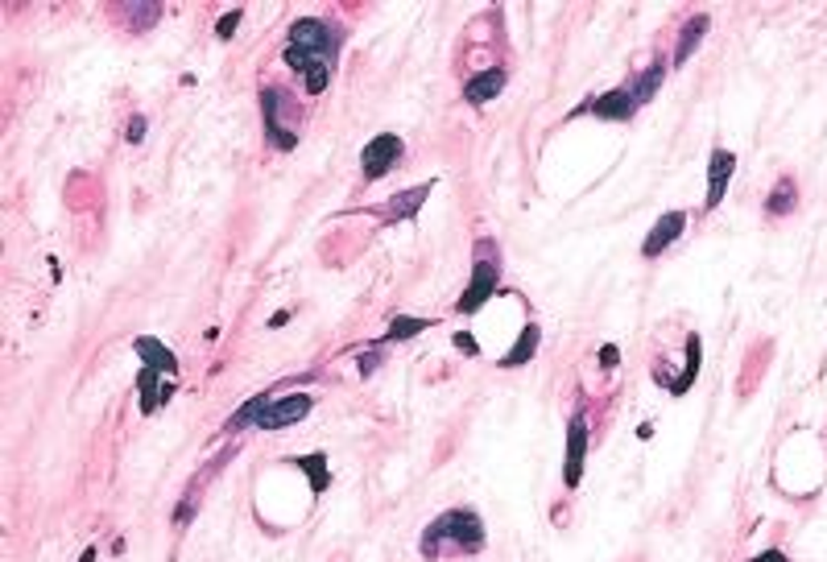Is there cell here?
I'll return each instance as SVG.
<instances>
[{"instance_id": "52a82bcc", "label": "cell", "mask_w": 827, "mask_h": 562, "mask_svg": "<svg viewBox=\"0 0 827 562\" xmlns=\"http://www.w3.org/2000/svg\"><path fill=\"white\" fill-rule=\"evenodd\" d=\"M584 455H588V418L576 414L571 426H567V459H563V484L576 488L579 476H584Z\"/></svg>"}, {"instance_id": "4316f807", "label": "cell", "mask_w": 827, "mask_h": 562, "mask_svg": "<svg viewBox=\"0 0 827 562\" xmlns=\"http://www.w3.org/2000/svg\"><path fill=\"white\" fill-rule=\"evenodd\" d=\"M79 562H96V550H83V558Z\"/></svg>"}, {"instance_id": "7402d4cb", "label": "cell", "mask_w": 827, "mask_h": 562, "mask_svg": "<svg viewBox=\"0 0 827 562\" xmlns=\"http://www.w3.org/2000/svg\"><path fill=\"white\" fill-rule=\"evenodd\" d=\"M431 327V319H410V314H397L394 323H389V344H397V339H414L418 331H426Z\"/></svg>"}, {"instance_id": "cb8c5ba5", "label": "cell", "mask_w": 827, "mask_h": 562, "mask_svg": "<svg viewBox=\"0 0 827 562\" xmlns=\"http://www.w3.org/2000/svg\"><path fill=\"white\" fill-rule=\"evenodd\" d=\"M377 364H381V352H369V356H360V376H372V372H377Z\"/></svg>"}, {"instance_id": "4fadbf2b", "label": "cell", "mask_w": 827, "mask_h": 562, "mask_svg": "<svg viewBox=\"0 0 827 562\" xmlns=\"http://www.w3.org/2000/svg\"><path fill=\"white\" fill-rule=\"evenodd\" d=\"M422 199H431V182H422V186H410V191L394 194V199H389V207H385V219L394 224V219H410V216H418Z\"/></svg>"}, {"instance_id": "44dd1931", "label": "cell", "mask_w": 827, "mask_h": 562, "mask_svg": "<svg viewBox=\"0 0 827 562\" xmlns=\"http://www.w3.org/2000/svg\"><path fill=\"white\" fill-rule=\"evenodd\" d=\"M699 356H704V352H699V339L691 336V339H687V368H683V376L674 381L671 393H687V389H691V381L699 376Z\"/></svg>"}, {"instance_id": "ac0fdd59", "label": "cell", "mask_w": 827, "mask_h": 562, "mask_svg": "<svg viewBox=\"0 0 827 562\" xmlns=\"http://www.w3.org/2000/svg\"><path fill=\"white\" fill-rule=\"evenodd\" d=\"M662 79H666V59H654V62H649V71L641 75L637 83H629V91H633V99H637V108L654 99V91H658Z\"/></svg>"}, {"instance_id": "8992f818", "label": "cell", "mask_w": 827, "mask_h": 562, "mask_svg": "<svg viewBox=\"0 0 827 562\" xmlns=\"http://www.w3.org/2000/svg\"><path fill=\"white\" fill-rule=\"evenodd\" d=\"M311 406H314V397H306V393L269 397L252 426H257V431H282V426H294V422L306 418V414H311Z\"/></svg>"}, {"instance_id": "6da1fadb", "label": "cell", "mask_w": 827, "mask_h": 562, "mask_svg": "<svg viewBox=\"0 0 827 562\" xmlns=\"http://www.w3.org/2000/svg\"><path fill=\"white\" fill-rule=\"evenodd\" d=\"M339 46H344V29L323 17H302V21L290 25V46H286V62L290 71L302 75V87L319 96L331 83V71H336Z\"/></svg>"}, {"instance_id": "9c48e42d", "label": "cell", "mask_w": 827, "mask_h": 562, "mask_svg": "<svg viewBox=\"0 0 827 562\" xmlns=\"http://www.w3.org/2000/svg\"><path fill=\"white\" fill-rule=\"evenodd\" d=\"M683 227H687V216L683 211H666V216L658 219V224L649 227V236H646V244H641V257H658V252H666L674 244V240L683 236Z\"/></svg>"}, {"instance_id": "2e32d148", "label": "cell", "mask_w": 827, "mask_h": 562, "mask_svg": "<svg viewBox=\"0 0 827 562\" xmlns=\"http://www.w3.org/2000/svg\"><path fill=\"white\" fill-rule=\"evenodd\" d=\"M794 203H799V182H794L791 174H782V178L774 182L769 199H766V211H769V216H791Z\"/></svg>"}, {"instance_id": "ba28073f", "label": "cell", "mask_w": 827, "mask_h": 562, "mask_svg": "<svg viewBox=\"0 0 827 562\" xmlns=\"http://www.w3.org/2000/svg\"><path fill=\"white\" fill-rule=\"evenodd\" d=\"M505 83H509V71H505V67H489V71L472 75L468 83H464V99L476 104V108H484V104H492V99L501 96Z\"/></svg>"}, {"instance_id": "e0dca14e", "label": "cell", "mask_w": 827, "mask_h": 562, "mask_svg": "<svg viewBox=\"0 0 827 562\" xmlns=\"http://www.w3.org/2000/svg\"><path fill=\"white\" fill-rule=\"evenodd\" d=\"M538 327L529 323L521 336H517V344H513V352H505L501 356V368H521V364H529L534 360V352H538Z\"/></svg>"}, {"instance_id": "7c38bea8", "label": "cell", "mask_w": 827, "mask_h": 562, "mask_svg": "<svg viewBox=\"0 0 827 562\" xmlns=\"http://www.w3.org/2000/svg\"><path fill=\"white\" fill-rule=\"evenodd\" d=\"M132 352L141 356V368H154V372H162V376H174V372H179V356L154 336L132 339Z\"/></svg>"}, {"instance_id": "30bf717a", "label": "cell", "mask_w": 827, "mask_h": 562, "mask_svg": "<svg viewBox=\"0 0 827 562\" xmlns=\"http://www.w3.org/2000/svg\"><path fill=\"white\" fill-rule=\"evenodd\" d=\"M584 112H592V116H600V120H633L637 116V99H633L629 87H616V91H604V96L588 99V108Z\"/></svg>"}, {"instance_id": "603a6c76", "label": "cell", "mask_w": 827, "mask_h": 562, "mask_svg": "<svg viewBox=\"0 0 827 562\" xmlns=\"http://www.w3.org/2000/svg\"><path fill=\"white\" fill-rule=\"evenodd\" d=\"M240 17H244L240 9L224 12V17H219V25H216V34H219V37H232V34H236V25H240Z\"/></svg>"}, {"instance_id": "5b68a950", "label": "cell", "mask_w": 827, "mask_h": 562, "mask_svg": "<svg viewBox=\"0 0 827 562\" xmlns=\"http://www.w3.org/2000/svg\"><path fill=\"white\" fill-rule=\"evenodd\" d=\"M402 154H406V145H402V137L397 132H377L369 145H364V154H360V170H364V178L377 182L385 178L389 170L402 162Z\"/></svg>"}, {"instance_id": "5bb4252c", "label": "cell", "mask_w": 827, "mask_h": 562, "mask_svg": "<svg viewBox=\"0 0 827 562\" xmlns=\"http://www.w3.org/2000/svg\"><path fill=\"white\" fill-rule=\"evenodd\" d=\"M708 25H712V17L708 12H696L691 21L683 25V34H679V46H674V67H683L687 59H691V50L704 42V34H708Z\"/></svg>"}, {"instance_id": "277c9868", "label": "cell", "mask_w": 827, "mask_h": 562, "mask_svg": "<svg viewBox=\"0 0 827 562\" xmlns=\"http://www.w3.org/2000/svg\"><path fill=\"white\" fill-rule=\"evenodd\" d=\"M282 108H290V96L282 91V87H261V120H265V137H269V145L274 149H294L298 145V132L286 129L282 124Z\"/></svg>"}, {"instance_id": "d4e9b609", "label": "cell", "mask_w": 827, "mask_h": 562, "mask_svg": "<svg viewBox=\"0 0 827 562\" xmlns=\"http://www.w3.org/2000/svg\"><path fill=\"white\" fill-rule=\"evenodd\" d=\"M141 137H145V116H132V120H129V141L137 145Z\"/></svg>"}, {"instance_id": "484cf974", "label": "cell", "mask_w": 827, "mask_h": 562, "mask_svg": "<svg viewBox=\"0 0 827 562\" xmlns=\"http://www.w3.org/2000/svg\"><path fill=\"white\" fill-rule=\"evenodd\" d=\"M753 562H791V558H786V554H782V550H766V554H757Z\"/></svg>"}, {"instance_id": "9a60e30c", "label": "cell", "mask_w": 827, "mask_h": 562, "mask_svg": "<svg viewBox=\"0 0 827 562\" xmlns=\"http://www.w3.org/2000/svg\"><path fill=\"white\" fill-rule=\"evenodd\" d=\"M157 381H162V372H154V368L137 372V393H141V409H145V414H154V409L170 397V384H157Z\"/></svg>"}, {"instance_id": "7a4b0ae2", "label": "cell", "mask_w": 827, "mask_h": 562, "mask_svg": "<svg viewBox=\"0 0 827 562\" xmlns=\"http://www.w3.org/2000/svg\"><path fill=\"white\" fill-rule=\"evenodd\" d=\"M484 546V521L472 509H447L422 529V558H443V554H476Z\"/></svg>"}, {"instance_id": "3957f363", "label": "cell", "mask_w": 827, "mask_h": 562, "mask_svg": "<svg viewBox=\"0 0 827 562\" xmlns=\"http://www.w3.org/2000/svg\"><path fill=\"white\" fill-rule=\"evenodd\" d=\"M497 281H501V252L492 240H480L476 244V265H472V286L459 294L456 311L459 314H476L484 302L497 294Z\"/></svg>"}, {"instance_id": "8fae6325", "label": "cell", "mask_w": 827, "mask_h": 562, "mask_svg": "<svg viewBox=\"0 0 827 562\" xmlns=\"http://www.w3.org/2000/svg\"><path fill=\"white\" fill-rule=\"evenodd\" d=\"M732 170H736V154H728V149H716L708 162V211H716L720 203H724V191H728L732 182Z\"/></svg>"}, {"instance_id": "ffe728a7", "label": "cell", "mask_w": 827, "mask_h": 562, "mask_svg": "<svg viewBox=\"0 0 827 562\" xmlns=\"http://www.w3.org/2000/svg\"><path fill=\"white\" fill-rule=\"evenodd\" d=\"M294 467H302L311 476V488L323 492L331 484V471H327V455H306V459H294Z\"/></svg>"}, {"instance_id": "d6986e66", "label": "cell", "mask_w": 827, "mask_h": 562, "mask_svg": "<svg viewBox=\"0 0 827 562\" xmlns=\"http://www.w3.org/2000/svg\"><path fill=\"white\" fill-rule=\"evenodd\" d=\"M162 17V4H132V9H120V21L129 25L132 34H145L149 25H157Z\"/></svg>"}]
</instances>
